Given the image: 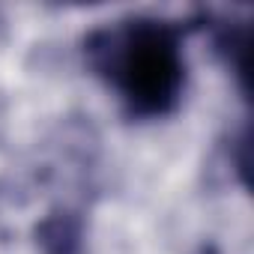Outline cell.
<instances>
[{"label":"cell","instance_id":"1","mask_svg":"<svg viewBox=\"0 0 254 254\" xmlns=\"http://www.w3.org/2000/svg\"><path fill=\"white\" fill-rule=\"evenodd\" d=\"M90 69L105 78L135 117H165L186 87L180 27L159 18H123L84 39Z\"/></svg>","mask_w":254,"mask_h":254},{"label":"cell","instance_id":"2","mask_svg":"<svg viewBox=\"0 0 254 254\" xmlns=\"http://www.w3.org/2000/svg\"><path fill=\"white\" fill-rule=\"evenodd\" d=\"M42 254H84V218L75 209H51L33 227Z\"/></svg>","mask_w":254,"mask_h":254},{"label":"cell","instance_id":"3","mask_svg":"<svg viewBox=\"0 0 254 254\" xmlns=\"http://www.w3.org/2000/svg\"><path fill=\"white\" fill-rule=\"evenodd\" d=\"M215 51L224 60V66L230 72H236L239 81L245 84V72H248V30L245 27H239V30L224 27L215 36Z\"/></svg>","mask_w":254,"mask_h":254}]
</instances>
